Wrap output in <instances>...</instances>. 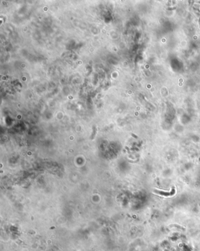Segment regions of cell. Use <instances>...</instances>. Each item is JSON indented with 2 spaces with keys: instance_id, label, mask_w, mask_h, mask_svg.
I'll use <instances>...</instances> for the list:
<instances>
[{
  "instance_id": "cell-1",
  "label": "cell",
  "mask_w": 200,
  "mask_h": 251,
  "mask_svg": "<svg viewBox=\"0 0 200 251\" xmlns=\"http://www.w3.org/2000/svg\"><path fill=\"white\" fill-rule=\"evenodd\" d=\"M154 192L156 193V194H157L162 195V196H172V195L174 194V193H175V190H172V191H171V192H164V191H163L155 190Z\"/></svg>"
}]
</instances>
